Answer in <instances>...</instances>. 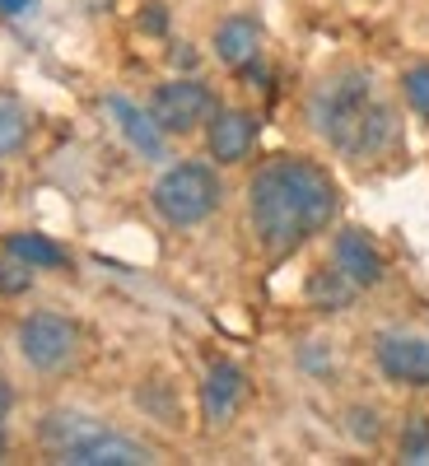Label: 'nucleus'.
<instances>
[{"instance_id": "obj_17", "label": "nucleus", "mask_w": 429, "mask_h": 466, "mask_svg": "<svg viewBox=\"0 0 429 466\" xmlns=\"http://www.w3.org/2000/svg\"><path fill=\"white\" fill-rule=\"evenodd\" d=\"M402 461H429V415H411L402 430Z\"/></svg>"}, {"instance_id": "obj_10", "label": "nucleus", "mask_w": 429, "mask_h": 466, "mask_svg": "<svg viewBox=\"0 0 429 466\" xmlns=\"http://www.w3.org/2000/svg\"><path fill=\"white\" fill-rule=\"evenodd\" d=\"M332 266H341L350 280H355L360 289H373L383 276H387V266H383V252L373 248L369 233L360 228H345L336 233V243H332Z\"/></svg>"}, {"instance_id": "obj_21", "label": "nucleus", "mask_w": 429, "mask_h": 466, "mask_svg": "<svg viewBox=\"0 0 429 466\" xmlns=\"http://www.w3.org/2000/svg\"><path fill=\"white\" fill-rule=\"evenodd\" d=\"M5 448H10V443H5V430H0V457H5Z\"/></svg>"}, {"instance_id": "obj_5", "label": "nucleus", "mask_w": 429, "mask_h": 466, "mask_svg": "<svg viewBox=\"0 0 429 466\" xmlns=\"http://www.w3.org/2000/svg\"><path fill=\"white\" fill-rule=\"evenodd\" d=\"M210 112H215V94L201 80H169L149 98V116H154V127H159L164 136L201 131L210 122Z\"/></svg>"}, {"instance_id": "obj_16", "label": "nucleus", "mask_w": 429, "mask_h": 466, "mask_svg": "<svg viewBox=\"0 0 429 466\" xmlns=\"http://www.w3.org/2000/svg\"><path fill=\"white\" fill-rule=\"evenodd\" d=\"M402 94H406L411 112L429 122V61H420V66H411V70L402 75Z\"/></svg>"}, {"instance_id": "obj_3", "label": "nucleus", "mask_w": 429, "mask_h": 466, "mask_svg": "<svg viewBox=\"0 0 429 466\" xmlns=\"http://www.w3.org/2000/svg\"><path fill=\"white\" fill-rule=\"evenodd\" d=\"M220 197H224V187H220L215 168H206V164H173L149 191L154 210L173 228H191V224L210 219L220 210Z\"/></svg>"}, {"instance_id": "obj_4", "label": "nucleus", "mask_w": 429, "mask_h": 466, "mask_svg": "<svg viewBox=\"0 0 429 466\" xmlns=\"http://www.w3.org/2000/svg\"><path fill=\"white\" fill-rule=\"evenodd\" d=\"M19 355L37 373H61L80 355V327L61 313H28L19 322Z\"/></svg>"}, {"instance_id": "obj_14", "label": "nucleus", "mask_w": 429, "mask_h": 466, "mask_svg": "<svg viewBox=\"0 0 429 466\" xmlns=\"http://www.w3.org/2000/svg\"><path fill=\"white\" fill-rule=\"evenodd\" d=\"M5 252H15V257L28 261L33 270H61V266H66V252H61L52 238H43V233H10Z\"/></svg>"}, {"instance_id": "obj_8", "label": "nucleus", "mask_w": 429, "mask_h": 466, "mask_svg": "<svg viewBox=\"0 0 429 466\" xmlns=\"http://www.w3.org/2000/svg\"><path fill=\"white\" fill-rule=\"evenodd\" d=\"M206 145H210V159H220V164L248 159L257 145V116L243 107H215L206 122Z\"/></svg>"}, {"instance_id": "obj_7", "label": "nucleus", "mask_w": 429, "mask_h": 466, "mask_svg": "<svg viewBox=\"0 0 429 466\" xmlns=\"http://www.w3.org/2000/svg\"><path fill=\"white\" fill-rule=\"evenodd\" d=\"M373 360L387 373V382L424 387L429 392V340H420V336H383L373 345Z\"/></svg>"}, {"instance_id": "obj_12", "label": "nucleus", "mask_w": 429, "mask_h": 466, "mask_svg": "<svg viewBox=\"0 0 429 466\" xmlns=\"http://www.w3.org/2000/svg\"><path fill=\"white\" fill-rule=\"evenodd\" d=\"M303 294H308V303H313L318 313H341V308H350V303H355L360 285L350 280L341 266H318L313 276H308Z\"/></svg>"}, {"instance_id": "obj_2", "label": "nucleus", "mask_w": 429, "mask_h": 466, "mask_svg": "<svg viewBox=\"0 0 429 466\" xmlns=\"http://www.w3.org/2000/svg\"><path fill=\"white\" fill-rule=\"evenodd\" d=\"M313 127L345 159H378L397 140V112L364 70H341L313 94Z\"/></svg>"}, {"instance_id": "obj_18", "label": "nucleus", "mask_w": 429, "mask_h": 466, "mask_svg": "<svg viewBox=\"0 0 429 466\" xmlns=\"http://www.w3.org/2000/svg\"><path fill=\"white\" fill-rule=\"evenodd\" d=\"M33 285V266L15 252H0V294H24Z\"/></svg>"}, {"instance_id": "obj_13", "label": "nucleus", "mask_w": 429, "mask_h": 466, "mask_svg": "<svg viewBox=\"0 0 429 466\" xmlns=\"http://www.w3.org/2000/svg\"><path fill=\"white\" fill-rule=\"evenodd\" d=\"M107 112L117 116L122 136L145 154V159H159V154H164V131L154 127V116H149V112H140V107H136V103H127V98H107Z\"/></svg>"}, {"instance_id": "obj_1", "label": "nucleus", "mask_w": 429, "mask_h": 466, "mask_svg": "<svg viewBox=\"0 0 429 466\" xmlns=\"http://www.w3.org/2000/svg\"><path fill=\"white\" fill-rule=\"evenodd\" d=\"M336 210H341L336 177L313 159H299V154L266 159L248 182V219L257 233V248L276 261L299 252L308 238H318L336 219Z\"/></svg>"}, {"instance_id": "obj_20", "label": "nucleus", "mask_w": 429, "mask_h": 466, "mask_svg": "<svg viewBox=\"0 0 429 466\" xmlns=\"http://www.w3.org/2000/svg\"><path fill=\"white\" fill-rule=\"evenodd\" d=\"M33 0H0V15H24Z\"/></svg>"}, {"instance_id": "obj_6", "label": "nucleus", "mask_w": 429, "mask_h": 466, "mask_svg": "<svg viewBox=\"0 0 429 466\" xmlns=\"http://www.w3.org/2000/svg\"><path fill=\"white\" fill-rule=\"evenodd\" d=\"M56 461H70V466H140V461H154V452L127 434H107V430H85L75 443H66L56 452Z\"/></svg>"}, {"instance_id": "obj_9", "label": "nucleus", "mask_w": 429, "mask_h": 466, "mask_svg": "<svg viewBox=\"0 0 429 466\" xmlns=\"http://www.w3.org/2000/svg\"><path fill=\"white\" fill-rule=\"evenodd\" d=\"M243 397H248V378H243V369H239V364H229V360L210 364V373H206V382H201V415H206L210 430H220V424H229L233 415H239Z\"/></svg>"}, {"instance_id": "obj_19", "label": "nucleus", "mask_w": 429, "mask_h": 466, "mask_svg": "<svg viewBox=\"0 0 429 466\" xmlns=\"http://www.w3.org/2000/svg\"><path fill=\"white\" fill-rule=\"evenodd\" d=\"M15 410V387H10V378L5 373H0V420H5Z\"/></svg>"}, {"instance_id": "obj_11", "label": "nucleus", "mask_w": 429, "mask_h": 466, "mask_svg": "<svg viewBox=\"0 0 429 466\" xmlns=\"http://www.w3.org/2000/svg\"><path fill=\"white\" fill-rule=\"evenodd\" d=\"M257 52H261V28H257V19L233 15V19H224V24L215 28V56H220L224 66L248 70V66L257 61Z\"/></svg>"}, {"instance_id": "obj_15", "label": "nucleus", "mask_w": 429, "mask_h": 466, "mask_svg": "<svg viewBox=\"0 0 429 466\" xmlns=\"http://www.w3.org/2000/svg\"><path fill=\"white\" fill-rule=\"evenodd\" d=\"M28 140V116L24 107L15 103H0V159H10V154H19Z\"/></svg>"}]
</instances>
